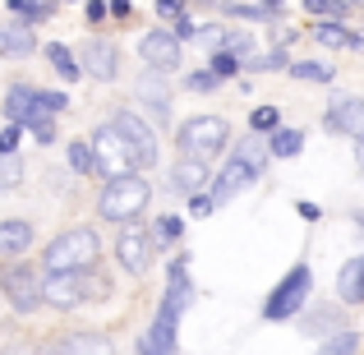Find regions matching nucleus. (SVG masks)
Segmentation results:
<instances>
[{
  "label": "nucleus",
  "instance_id": "obj_1",
  "mask_svg": "<svg viewBox=\"0 0 364 355\" xmlns=\"http://www.w3.org/2000/svg\"><path fill=\"white\" fill-rule=\"evenodd\" d=\"M194 300V286H189V254H180L176 263L166 267V295H161L157 319L148 323V332L139 337V355H176V328L180 314Z\"/></svg>",
  "mask_w": 364,
  "mask_h": 355
},
{
  "label": "nucleus",
  "instance_id": "obj_2",
  "mask_svg": "<svg viewBox=\"0 0 364 355\" xmlns=\"http://www.w3.org/2000/svg\"><path fill=\"white\" fill-rule=\"evenodd\" d=\"M267 157H272V152L258 143V134H254V139H245L240 148H235V157H226L222 171H217V180H213V203H231L240 189H249L267 171Z\"/></svg>",
  "mask_w": 364,
  "mask_h": 355
},
{
  "label": "nucleus",
  "instance_id": "obj_3",
  "mask_svg": "<svg viewBox=\"0 0 364 355\" xmlns=\"http://www.w3.org/2000/svg\"><path fill=\"white\" fill-rule=\"evenodd\" d=\"M102 258V240L92 226H74V231H60L46 245L42 267L46 272H92Z\"/></svg>",
  "mask_w": 364,
  "mask_h": 355
},
{
  "label": "nucleus",
  "instance_id": "obj_4",
  "mask_svg": "<svg viewBox=\"0 0 364 355\" xmlns=\"http://www.w3.org/2000/svg\"><path fill=\"white\" fill-rule=\"evenodd\" d=\"M148 198H152L148 176H134V171L129 176H111L97 194V213L111 217V222H134V217L148 208Z\"/></svg>",
  "mask_w": 364,
  "mask_h": 355
},
{
  "label": "nucleus",
  "instance_id": "obj_5",
  "mask_svg": "<svg viewBox=\"0 0 364 355\" xmlns=\"http://www.w3.org/2000/svg\"><path fill=\"white\" fill-rule=\"evenodd\" d=\"M180 152L185 157H198V161H213L226 152V143H231V124L222 116H189L180 124Z\"/></svg>",
  "mask_w": 364,
  "mask_h": 355
},
{
  "label": "nucleus",
  "instance_id": "obj_6",
  "mask_svg": "<svg viewBox=\"0 0 364 355\" xmlns=\"http://www.w3.org/2000/svg\"><path fill=\"white\" fill-rule=\"evenodd\" d=\"M309 286H314L309 263H295L291 272H286L282 282L272 286V295H267V304H263V319H267V323H286V319H295V314L304 309V300H309Z\"/></svg>",
  "mask_w": 364,
  "mask_h": 355
},
{
  "label": "nucleus",
  "instance_id": "obj_7",
  "mask_svg": "<svg viewBox=\"0 0 364 355\" xmlns=\"http://www.w3.org/2000/svg\"><path fill=\"white\" fill-rule=\"evenodd\" d=\"M92 157H97V171L107 180L111 176H129V171L139 166V152H134V143L116 129V120L102 124V129L92 134Z\"/></svg>",
  "mask_w": 364,
  "mask_h": 355
},
{
  "label": "nucleus",
  "instance_id": "obj_8",
  "mask_svg": "<svg viewBox=\"0 0 364 355\" xmlns=\"http://www.w3.org/2000/svg\"><path fill=\"white\" fill-rule=\"evenodd\" d=\"M42 282H46V277L37 272V267L18 263V267H5V277H0V291L9 295V304H14L18 314H33L37 304H46V295H42Z\"/></svg>",
  "mask_w": 364,
  "mask_h": 355
},
{
  "label": "nucleus",
  "instance_id": "obj_9",
  "mask_svg": "<svg viewBox=\"0 0 364 355\" xmlns=\"http://www.w3.org/2000/svg\"><path fill=\"white\" fill-rule=\"evenodd\" d=\"M139 60L148 65V70H157V74L180 70V60H185V51H180V37L166 33V28H152V33H143V37H139Z\"/></svg>",
  "mask_w": 364,
  "mask_h": 355
},
{
  "label": "nucleus",
  "instance_id": "obj_10",
  "mask_svg": "<svg viewBox=\"0 0 364 355\" xmlns=\"http://www.w3.org/2000/svg\"><path fill=\"white\" fill-rule=\"evenodd\" d=\"M92 291L97 286L88 282V272H46V282H42L46 304H55V309H79Z\"/></svg>",
  "mask_w": 364,
  "mask_h": 355
},
{
  "label": "nucleus",
  "instance_id": "obj_11",
  "mask_svg": "<svg viewBox=\"0 0 364 355\" xmlns=\"http://www.w3.org/2000/svg\"><path fill=\"white\" fill-rule=\"evenodd\" d=\"M111 120H116V129L134 143V152H139V166H157V134L148 129V120H143L134 107L111 111Z\"/></svg>",
  "mask_w": 364,
  "mask_h": 355
},
{
  "label": "nucleus",
  "instance_id": "obj_12",
  "mask_svg": "<svg viewBox=\"0 0 364 355\" xmlns=\"http://www.w3.org/2000/svg\"><path fill=\"white\" fill-rule=\"evenodd\" d=\"M116 254H120V267H129V272L139 277V272H148V267H152V254H157V235H148V231H120Z\"/></svg>",
  "mask_w": 364,
  "mask_h": 355
},
{
  "label": "nucleus",
  "instance_id": "obj_13",
  "mask_svg": "<svg viewBox=\"0 0 364 355\" xmlns=\"http://www.w3.org/2000/svg\"><path fill=\"white\" fill-rule=\"evenodd\" d=\"M323 129L328 134H346V139L364 134V97H332L328 116H323Z\"/></svg>",
  "mask_w": 364,
  "mask_h": 355
},
{
  "label": "nucleus",
  "instance_id": "obj_14",
  "mask_svg": "<svg viewBox=\"0 0 364 355\" xmlns=\"http://www.w3.org/2000/svg\"><path fill=\"white\" fill-rule=\"evenodd\" d=\"M134 97H139V107L148 111L152 124H171V88L157 79V74H143L139 88H134Z\"/></svg>",
  "mask_w": 364,
  "mask_h": 355
},
{
  "label": "nucleus",
  "instance_id": "obj_15",
  "mask_svg": "<svg viewBox=\"0 0 364 355\" xmlns=\"http://www.w3.org/2000/svg\"><path fill=\"white\" fill-rule=\"evenodd\" d=\"M46 355H116V346L102 332H74V337H60Z\"/></svg>",
  "mask_w": 364,
  "mask_h": 355
},
{
  "label": "nucleus",
  "instance_id": "obj_16",
  "mask_svg": "<svg viewBox=\"0 0 364 355\" xmlns=\"http://www.w3.org/2000/svg\"><path fill=\"white\" fill-rule=\"evenodd\" d=\"M116 70H120V51L111 42L83 46V74H92V79H116Z\"/></svg>",
  "mask_w": 364,
  "mask_h": 355
},
{
  "label": "nucleus",
  "instance_id": "obj_17",
  "mask_svg": "<svg viewBox=\"0 0 364 355\" xmlns=\"http://www.w3.org/2000/svg\"><path fill=\"white\" fill-rule=\"evenodd\" d=\"M171 189H176V194H203L208 189V161H198V157L176 161V166H171Z\"/></svg>",
  "mask_w": 364,
  "mask_h": 355
},
{
  "label": "nucleus",
  "instance_id": "obj_18",
  "mask_svg": "<svg viewBox=\"0 0 364 355\" xmlns=\"http://www.w3.org/2000/svg\"><path fill=\"white\" fill-rule=\"evenodd\" d=\"M33 111H37V88H33V83H14V88L5 92V120L23 124Z\"/></svg>",
  "mask_w": 364,
  "mask_h": 355
},
{
  "label": "nucleus",
  "instance_id": "obj_19",
  "mask_svg": "<svg viewBox=\"0 0 364 355\" xmlns=\"http://www.w3.org/2000/svg\"><path fill=\"white\" fill-rule=\"evenodd\" d=\"M37 37L28 33V23H9L0 28V55H9V60H23V55H33Z\"/></svg>",
  "mask_w": 364,
  "mask_h": 355
},
{
  "label": "nucleus",
  "instance_id": "obj_20",
  "mask_svg": "<svg viewBox=\"0 0 364 355\" xmlns=\"http://www.w3.org/2000/svg\"><path fill=\"white\" fill-rule=\"evenodd\" d=\"M337 291H341V300H346V304H364V254L350 258V263L341 267Z\"/></svg>",
  "mask_w": 364,
  "mask_h": 355
},
{
  "label": "nucleus",
  "instance_id": "obj_21",
  "mask_svg": "<svg viewBox=\"0 0 364 355\" xmlns=\"http://www.w3.org/2000/svg\"><path fill=\"white\" fill-rule=\"evenodd\" d=\"M33 245V222H0V254H23Z\"/></svg>",
  "mask_w": 364,
  "mask_h": 355
},
{
  "label": "nucleus",
  "instance_id": "obj_22",
  "mask_svg": "<svg viewBox=\"0 0 364 355\" xmlns=\"http://www.w3.org/2000/svg\"><path fill=\"white\" fill-rule=\"evenodd\" d=\"M46 60L55 65V74H60L65 83H74V79L83 74V60H74V51H70L65 42H51V46H46Z\"/></svg>",
  "mask_w": 364,
  "mask_h": 355
},
{
  "label": "nucleus",
  "instance_id": "obj_23",
  "mask_svg": "<svg viewBox=\"0 0 364 355\" xmlns=\"http://www.w3.org/2000/svg\"><path fill=\"white\" fill-rule=\"evenodd\" d=\"M314 37H318L323 46H360V37L350 33V28L341 23V18H332V23H328V18H323V23L314 28Z\"/></svg>",
  "mask_w": 364,
  "mask_h": 355
},
{
  "label": "nucleus",
  "instance_id": "obj_24",
  "mask_svg": "<svg viewBox=\"0 0 364 355\" xmlns=\"http://www.w3.org/2000/svg\"><path fill=\"white\" fill-rule=\"evenodd\" d=\"M226 14L240 18V23H277L282 9H272V5H226Z\"/></svg>",
  "mask_w": 364,
  "mask_h": 355
},
{
  "label": "nucleus",
  "instance_id": "obj_25",
  "mask_svg": "<svg viewBox=\"0 0 364 355\" xmlns=\"http://www.w3.org/2000/svg\"><path fill=\"white\" fill-rule=\"evenodd\" d=\"M18 23H46L51 18V0H9Z\"/></svg>",
  "mask_w": 364,
  "mask_h": 355
},
{
  "label": "nucleus",
  "instance_id": "obj_26",
  "mask_svg": "<svg viewBox=\"0 0 364 355\" xmlns=\"http://www.w3.org/2000/svg\"><path fill=\"white\" fill-rule=\"evenodd\" d=\"M23 129H28V134H33V139H37V143H51V139H55V111H46V107H37V111H33V116H28V120H23Z\"/></svg>",
  "mask_w": 364,
  "mask_h": 355
},
{
  "label": "nucleus",
  "instance_id": "obj_27",
  "mask_svg": "<svg viewBox=\"0 0 364 355\" xmlns=\"http://www.w3.org/2000/svg\"><path fill=\"white\" fill-rule=\"evenodd\" d=\"M300 148H304V134L300 129H277L272 143H267L272 157H300Z\"/></svg>",
  "mask_w": 364,
  "mask_h": 355
},
{
  "label": "nucleus",
  "instance_id": "obj_28",
  "mask_svg": "<svg viewBox=\"0 0 364 355\" xmlns=\"http://www.w3.org/2000/svg\"><path fill=\"white\" fill-rule=\"evenodd\" d=\"M314 355H360V332H337V337H328Z\"/></svg>",
  "mask_w": 364,
  "mask_h": 355
},
{
  "label": "nucleus",
  "instance_id": "obj_29",
  "mask_svg": "<svg viewBox=\"0 0 364 355\" xmlns=\"http://www.w3.org/2000/svg\"><path fill=\"white\" fill-rule=\"evenodd\" d=\"M291 79H300V83H332V70H328V65H318V60H295L291 65Z\"/></svg>",
  "mask_w": 364,
  "mask_h": 355
},
{
  "label": "nucleus",
  "instance_id": "obj_30",
  "mask_svg": "<svg viewBox=\"0 0 364 355\" xmlns=\"http://www.w3.org/2000/svg\"><path fill=\"white\" fill-rule=\"evenodd\" d=\"M70 171L74 176H88V171H97V157H92V143H70Z\"/></svg>",
  "mask_w": 364,
  "mask_h": 355
},
{
  "label": "nucleus",
  "instance_id": "obj_31",
  "mask_svg": "<svg viewBox=\"0 0 364 355\" xmlns=\"http://www.w3.org/2000/svg\"><path fill=\"white\" fill-rule=\"evenodd\" d=\"M23 180V157L18 152H0V189H14Z\"/></svg>",
  "mask_w": 364,
  "mask_h": 355
},
{
  "label": "nucleus",
  "instance_id": "obj_32",
  "mask_svg": "<svg viewBox=\"0 0 364 355\" xmlns=\"http://www.w3.org/2000/svg\"><path fill=\"white\" fill-rule=\"evenodd\" d=\"M249 129H254V134H277V129H282V111H277V107H258L254 116H249Z\"/></svg>",
  "mask_w": 364,
  "mask_h": 355
},
{
  "label": "nucleus",
  "instance_id": "obj_33",
  "mask_svg": "<svg viewBox=\"0 0 364 355\" xmlns=\"http://www.w3.org/2000/svg\"><path fill=\"white\" fill-rule=\"evenodd\" d=\"M304 9H309L314 18H346V0H304Z\"/></svg>",
  "mask_w": 364,
  "mask_h": 355
},
{
  "label": "nucleus",
  "instance_id": "obj_34",
  "mask_svg": "<svg viewBox=\"0 0 364 355\" xmlns=\"http://www.w3.org/2000/svg\"><path fill=\"white\" fill-rule=\"evenodd\" d=\"M222 51L249 60V55H254V37H249V33H222Z\"/></svg>",
  "mask_w": 364,
  "mask_h": 355
},
{
  "label": "nucleus",
  "instance_id": "obj_35",
  "mask_svg": "<svg viewBox=\"0 0 364 355\" xmlns=\"http://www.w3.org/2000/svg\"><path fill=\"white\" fill-rule=\"evenodd\" d=\"M240 65H245L240 55H231V51H213V65H208V70H213L217 79H231V74L240 70Z\"/></svg>",
  "mask_w": 364,
  "mask_h": 355
},
{
  "label": "nucleus",
  "instance_id": "obj_36",
  "mask_svg": "<svg viewBox=\"0 0 364 355\" xmlns=\"http://www.w3.org/2000/svg\"><path fill=\"white\" fill-rule=\"evenodd\" d=\"M249 70H282V65H291V60H286V51H282V46H277V51H267V55H249Z\"/></svg>",
  "mask_w": 364,
  "mask_h": 355
},
{
  "label": "nucleus",
  "instance_id": "obj_37",
  "mask_svg": "<svg viewBox=\"0 0 364 355\" xmlns=\"http://www.w3.org/2000/svg\"><path fill=\"white\" fill-rule=\"evenodd\" d=\"M217 83H222V79H217L213 70H194V74L185 79V88H189V92H213Z\"/></svg>",
  "mask_w": 364,
  "mask_h": 355
},
{
  "label": "nucleus",
  "instance_id": "obj_38",
  "mask_svg": "<svg viewBox=\"0 0 364 355\" xmlns=\"http://www.w3.org/2000/svg\"><path fill=\"white\" fill-rule=\"evenodd\" d=\"M37 107H46V111L60 116V111L70 107V97H65V92H51V88H37Z\"/></svg>",
  "mask_w": 364,
  "mask_h": 355
},
{
  "label": "nucleus",
  "instance_id": "obj_39",
  "mask_svg": "<svg viewBox=\"0 0 364 355\" xmlns=\"http://www.w3.org/2000/svg\"><path fill=\"white\" fill-rule=\"evenodd\" d=\"M180 231H185V222H180V217H161V222H157V240H161V245L180 240Z\"/></svg>",
  "mask_w": 364,
  "mask_h": 355
},
{
  "label": "nucleus",
  "instance_id": "obj_40",
  "mask_svg": "<svg viewBox=\"0 0 364 355\" xmlns=\"http://www.w3.org/2000/svg\"><path fill=\"white\" fill-rule=\"evenodd\" d=\"M18 134H23V124H5L0 129V152H18Z\"/></svg>",
  "mask_w": 364,
  "mask_h": 355
},
{
  "label": "nucleus",
  "instance_id": "obj_41",
  "mask_svg": "<svg viewBox=\"0 0 364 355\" xmlns=\"http://www.w3.org/2000/svg\"><path fill=\"white\" fill-rule=\"evenodd\" d=\"M213 194H194V198H189V213H194V217H208V213H213Z\"/></svg>",
  "mask_w": 364,
  "mask_h": 355
},
{
  "label": "nucleus",
  "instance_id": "obj_42",
  "mask_svg": "<svg viewBox=\"0 0 364 355\" xmlns=\"http://www.w3.org/2000/svg\"><path fill=\"white\" fill-rule=\"evenodd\" d=\"M157 14L161 18H180L185 14V0H157Z\"/></svg>",
  "mask_w": 364,
  "mask_h": 355
},
{
  "label": "nucleus",
  "instance_id": "obj_43",
  "mask_svg": "<svg viewBox=\"0 0 364 355\" xmlns=\"http://www.w3.org/2000/svg\"><path fill=\"white\" fill-rule=\"evenodd\" d=\"M107 14H111V5H107V0H88V18H92V23H102Z\"/></svg>",
  "mask_w": 364,
  "mask_h": 355
},
{
  "label": "nucleus",
  "instance_id": "obj_44",
  "mask_svg": "<svg viewBox=\"0 0 364 355\" xmlns=\"http://www.w3.org/2000/svg\"><path fill=\"white\" fill-rule=\"evenodd\" d=\"M176 37H180V42H189V37H194V23H189V14L176 18Z\"/></svg>",
  "mask_w": 364,
  "mask_h": 355
},
{
  "label": "nucleus",
  "instance_id": "obj_45",
  "mask_svg": "<svg viewBox=\"0 0 364 355\" xmlns=\"http://www.w3.org/2000/svg\"><path fill=\"white\" fill-rule=\"evenodd\" d=\"M111 14L124 18V14H129V0H111Z\"/></svg>",
  "mask_w": 364,
  "mask_h": 355
},
{
  "label": "nucleus",
  "instance_id": "obj_46",
  "mask_svg": "<svg viewBox=\"0 0 364 355\" xmlns=\"http://www.w3.org/2000/svg\"><path fill=\"white\" fill-rule=\"evenodd\" d=\"M5 355H46V351H37V346H14V351H5Z\"/></svg>",
  "mask_w": 364,
  "mask_h": 355
},
{
  "label": "nucleus",
  "instance_id": "obj_47",
  "mask_svg": "<svg viewBox=\"0 0 364 355\" xmlns=\"http://www.w3.org/2000/svg\"><path fill=\"white\" fill-rule=\"evenodd\" d=\"M258 5H272V9H282V5H286V0H258Z\"/></svg>",
  "mask_w": 364,
  "mask_h": 355
}]
</instances>
